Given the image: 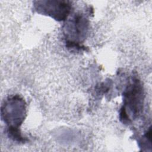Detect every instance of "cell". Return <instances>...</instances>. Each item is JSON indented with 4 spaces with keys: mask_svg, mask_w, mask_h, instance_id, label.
<instances>
[{
    "mask_svg": "<svg viewBox=\"0 0 152 152\" xmlns=\"http://www.w3.org/2000/svg\"><path fill=\"white\" fill-rule=\"evenodd\" d=\"M26 104L18 96L9 97L2 106L1 116L8 126L19 127L26 116Z\"/></svg>",
    "mask_w": 152,
    "mask_h": 152,
    "instance_id": "6da1fadb",
    "label": "cell"
},
{
    "mask_svg": "<svg viewBox=\"0 0 152 152\" xmlns=\"http://www.w3.org/2000/svg\"><path fill=\"white\" fill-rule=\"evenodd\" d=\"M143 89L140 80L134 78L124 93V106L125 110L129 109L132 113V116L136 118L142 109Z\"/></svg>",
    "mask_w": 152,
    "mask_h": 152,
    "instance_id": "7a4b0ae2",
    "label": "cell"
},
{
    "mask_svg": "<svg viewBox=\"0 0 152 152\" xmlns=\"http://www.w3.org/2000/svg\"><path fill=\"white\" fill-rule=\"evenodd\" d=\"M34 8L39 13L62 21L69 15L71 5L69 1H42L34 2Z\"/></svg>",
    "mask_w": 152,
    "mask_h": 152,
    "instance_id": "3957f363",
    "label": "cell"
},
{
    "mask_svg": "<svg viewBox=\"0 0 152 152\" xmlns=\"http://www.w3.org/2000/svg\"><path fill=\"white\" fill-rule=\"evenodd\" d=\"M70 24L67 27L70 28L68 33L72 34V36L75 38L74 43L80 44V40L85 37L87 31L88 25L87 19L82 14H75Z\"/></svg>",
    "mask_w": 152,
    "mask_h": 152,
    "instance_id": "277c9868",
    "label": "cell"
},
{
    "mask_svg": "<svg viewBox=\"0 0 152 152\" xmlns=\"http://www.w3.org/2000/svg\"><path fill=\"white\" fill-rule=\"evenodd\" d=\"M8 134L9 137L14 141L21 142H25L26 141V139L21 135L18 127L8 126Z\"/></svg>",
    "mask_w": 152,
    "mask_h": 152,
    "instance_id": "5b68a950",
    "label": "cell"
}]
</instances>
